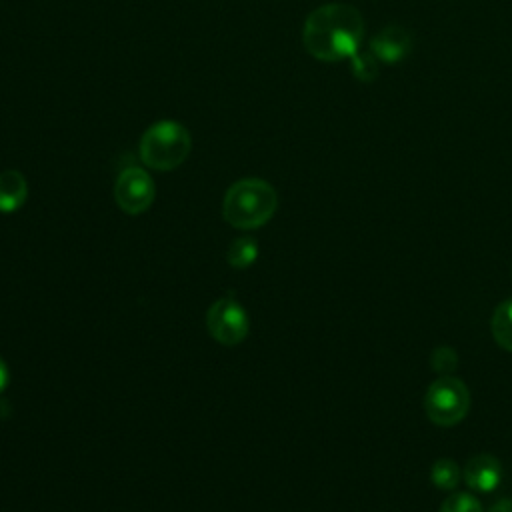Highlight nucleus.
<instances>
[{
  "instance_id": "obj_4",
  "label": "nucleus",
  "mask_w": 512,
  "mask_h": 512,
  "mask_svg": "<svg viewBox=\"0 0 512 512\" xmlns=\"http://www.w3.org/2000/svg\"><path fill=\"white\" fill-rule=\"evenodd\" d=\"M424 408H426V416L436 426H454L468 414V408H470L468 386L452 374L438 376L426 390Z\"/></svg>"
},
{
  "instance_id": "obj_14",
  "label": "nucleus",
  "mask_w": 512,
  "mask_h": 512,
  "mask_svg": "<svg viewBox=\"0 0 512 512\" xmlns=\"http://www.w3.org/2000/svg\"><path fill=\"white\" fill-rule=\"evenodd\" d=\"M352 72H354V76H356L358 80H362V82L374 80L376 74H378V58H376L372 52H368V54H360V52H358V54L352 58Z\"/></svg>"
},
{
  "instance_id": "obj_2",
  "label": "nucleus",
  "mask_w": 512,
  "mask_h": 512,
  "mask_svg": "<svg viewBox=\"0 0 512 512\" xmlns=\"http://www.w3.org/2000/svg\"><path fill=\"white\" fill-rule=\"evenodd\" d=\"M278 208V194L274 186L262 178L236 180L224 194L222 216L240 230L264 226Z\"/></svg>"
},
{
  "instance_id": "obj_10",
  "label": "nucleus",
  "mask_w": 512,
  "mask_h": 512,
  "mask_svg": "<svg viewBox=\"0 0 512 512\" xmlns=\"http://www.w3.org/2000/svg\"><path fill=\"white\" fill-rule=\"evenodd\" d=\"M492 336L496 344L508 352H512V298L500 302L494 308L492 320H490Z\"/></svg>"
},
{
  "instance_id": "obj_7",
  "label": "nucleus",
  "mask_w": 512,
  "mask_h": 512,
  "mask_svg": "<svg viewBox=\"0 0 512 512\" xmlns=\"http://www.w3.org/2000/svg\"><path fill=\"white\" fill-rule=\"evenodd\" d=\"M464 480L476 492H492L502 480V466L490 454H476L464 466Z\"/></svg>"
},
{
  "instance_id": "obj_16",
  "label": "nucleus",
  "mask_w": 512,
  "mask_h": 512,
  "mask_svg": "<svg viewBox=\"0 0 512 512\" xmlns=\"http://www.w3.org/2000/svg\"><path fill=\"white\" fill-rule=\"evenodd\" d=\"M488 512H512V500H500Z\"/></svg>"
},
{
  "instance_id": "obj_8",
  "label": "nucleus",
  "mask_w": 512,
  "mask_h": 512,
  "mask_svg": "<svg viewBox=\"0 0 512 512\" xmlns=\"http://www.w3.org/2000/svg\"><path fill=\"white\" fill-rule=\"evenodd\" d=\"M410 50V34L400 26H386L370 40V52L388 64L402 60Z\"/></svg>"
},
{
  "instance_id": "obj_13",
  "label": "nucleus",
  "mask_w": 512,
  "mask_h": 512,
  "mask_svg": "<svg viewBox=\"0 0 512 512\" xmlns=\"http://www.w3.org/2000/svg\"><path fill=\"white\" fill-rule=\"evenodd\" d=\"M438 512H482V506L472 494L454 492L442 502Z\"/></svg>"
},
{
  "instance_id": "obj_15",
  "label": "nucleus",
  "mask_w": 512,
  "mask_h": 512,
  "mask_svg": "<svg viewBox=\"0 0 512 512\" xmlns=\"http://www.w3.org/2000/svg\"><path fill=\"white\" fill-rule=\"evenodd\" d=\"M432 368L436 372H440L442 376L452 374V370L456 368V354H454V350L448 348V346L436 348L434 354H432Z\"/></svg>"
},
{
  "instance_id": "obj_5",
  "label": "nucleus",
  "mask_w": 512,
  "mask_h": 512,
  "mask_svg": "<svg viewBox=\"0 0 512 512\" xmlns=\"http://www.w3.org/2000/svg\"><path fill=\"white\" fill-rule=\"evenodd\" d=\"M210 336L222 346H236L248 336L250 320L246 310L234 298L216 300L206 312Z\"/></svg>"
},
{
  "instance_id": "obj_6",
  "label": "nucleus",
  "mask_w": 512,
  "mask_h": 512,
  "mask_svg": "<svg viewBox=\"0 0 512 512\" xmlns=\"http://www.w3.org/2000/svg\"><path fill=\"white\" fill-rule=\"evenodd\" d=\"M156 196L154 180L144 168L128 166L124 168L114 184V200L118 208L130 216L146 212Z\"/></svg>"
},
{
  "instance_id": "obj_3",
  "label": "nucleus",
  "mask_w": 512,
  "mask_h": 512,
  "mask_svg": "<svg viewBox=\"0 0 512 512\" xmlns=\"http://www.w3.org/2000/svg\"><path fill=\"white\" fill-rule=\"evenodd\" d=\"M192 148V138L186 126L176 120H160L146 128L140 138L138 154L144 166L168 172L184 164Z\"/></svg>"
},
{
  "instance_id": "obj_11",
  "label": "nucleus",
  "mask_w": 512,
  "mask_h": 512,
  "mask_svg": "<svg viewBox=\"0 0 512 512\" xmlns=\"http://www.w3.org/2000/svg\"><path fill=\"white\" fill-rule=\"evenodd\" d=\"M430 480L440 490H454L460 482V468L452 458H438L430 468Z\"/></svg>"
},
{
  "instance_id": "obj_1",
  "label": "nucleus",
  "mask_w": 512,
  "mask_h": 512,
  "mask_svg": "<svg viewBox=\"0 0 512 512\" xmlns=\"http://www.w3.org/2000/svg\"><path fill=\"white\" fill-rule=\"evenodd\" d=\"M364 40V18L358 8L344 2H328L312 10L302 26L306 52L320 62L354 58Z\"/></svg>"
},
{
  "instance_id": "obj_12",
  "label": "nucleus",
  "mask_w": 512,
  "mask_h": 512,
  "mask_svg": "<svg viewBox=\"0 0 512 512\" xmlns=\"http://www.w3.org/2000/svg\"><path fill=\"white\" fill-rule=\"evenodd\" d=\"M258 256V246L252 238H236L230 248H228V254H226V260L232 268H248L254 264Z\"/></svg>"
},
{
  "instance_id": "obj_9",
  "label": "nucleus",
  "mask_w": 512,
  "mask_h": 512,
  "mask_svg": "<svg viewBox=\"0 0 512 512\" xmlns=\"http://www.w3.org/2000/svg\"><path fill=\"white\" fill-rule=\"evenodd\" d=\"M28 196V184L22 172L4 170L0 172V212L18 210Z\"/></svg>"
},
{
  "instance_id": "obj_17",
  "label": "nucleus",
  "mask_w": 512,
  "mask_h": 512,
  "mask_svg": "<svg viewBox=\"0 0 512 512\" xmlns=\"http://www.w3.org/2000/svg\"><path fill=\"white\" fill-rule=\"evenodd\" d=\"M6 384H8V368H6L4 360L0 358V392L6 388Z\"/></svg>"
}]
</instances>
